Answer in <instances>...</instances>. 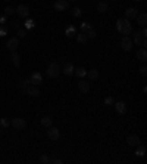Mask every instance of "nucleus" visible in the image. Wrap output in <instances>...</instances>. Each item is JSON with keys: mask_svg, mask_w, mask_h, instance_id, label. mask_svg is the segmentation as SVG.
<instances>
[{"mask_svg": "<svg viewBox=\"0 0 147 164\" xmlns=\"http://www.w3.org/2000/svg\"><path fill=\"white\" fill-rule=\"evenodd\" d=\"M116 30L122 34V36H130L132 33V25H131V22L130 19L127 18H121L116 21Z\"/></svg>", "mask_w": 147, "mask_h": 164, "instance_id": "nucleus-1", "label": "nucleus"}, {"mask_svg": "<svg viewBox=\"0 0 147 164\" xmlns=\"http://www.w3.org/2000/svg\"><path fill=\"white\" fill-rule=\"evenodd\" d=\"M60 73H62V68H60L59 62L53 61V62L49 64V67H47V76L50 77V78H56Z\"/></svg>", "mask_w": 147, "mask_h": 164, "instance_id": "nucleus-2", "label": "nucleus"}, {"mask_svg": "<svg viewBox=\"0 0 147 164\" xmlns=\"http://www.w3.org/2000/svg\"><path fill=\"white\" fill-rule=\"evenodd\" d=\"M10 126L15 130H22L27 126V121H25V118H22V117H15V118H12V121H10Z\"/></svg>", "mask_w": 147, "mask_h": 164, "instance_id": "nucleus-3", "label": "nucleus"}, {"mask_svg": "<svg viewBox=\"0 0 147 164\" xmlns=\"http://www.w3.org/2000/svg\"><path fill=\"white\" fill-rule=\"evenodd\" d=\"M47 137L50 139V140H56L60 137V132H59V129H56V127H49V130H47Z\"/></svg>", "mask_w": 147, "mask_h": 164, "instance_id": "nucleus-4", "label": "nucleus"}, {"mask_svg": "<svg viewBox=\"0 0 147 164\" xmlns=\"http://www.w3.org/2000/svg\"><path fill=\"white\" fill-rule=\"evenodd\" d=\"M6 48H8L9 50L15 52V50L19 48V39H18V37H10V39L8 40V43H6Z\"/></svg>", "mask_w": 147, "mask_h": 164, "instance_id": "nucleus-5", "label": "nucleus"}, {"mask_svg": "<svg viewBox=\"0 0 147 164\" xmlns=\"http://www.w3.org/2000/svg\"><path fill=\"white\" fill-rule=\"evenodd\" d=\"M15 12H16L21 18H28V16H30V9H28V6H25V5H19V6L15 9Z\"/></svg>", "mask_w": 147, "mask_h": 164, "instance_id": "nucleus-6", "label": "nucleus"}, {"mask_svg": "<svg viewBox=\"0 0 147 164\" xmlns=\"http://www.w3.org/2000/svg\"><path fill=\"white\" fill-rule=\"evenodd\" d=\"M121 48L124 49V50H127V52H130L132 49V41H131V39H128V36L122 37V40H121Z\"/></svg>", "mask_w": 147, "mask_h": 164, "instance_id": "nucleus-7", "label": "nucleus"}, {"mask_svg": "<svg viewBox=\"0 0 147 164\" xmlns=\"http://www.w3.org/2000/svg\"><path fill=\"white\" fill-rule=\"evenodd\" d=\"M30 81H31V84H34V86L41 84V83H43V76H41V73H38V71L33 73L31 77H30Z\"/></svg>", "mask_w": 147, "mask_h": 164, "instance_id": "nucleus-8", "label": "nucleus"}, {"mask_svg": "<svg viewBox=\"0 0 147 164\" xmlns=\"http://www.w3.org/2000/svg\"><path fill=\"white\" fill-rule=\"evenodd\" d=\"M53 6H55V9L59 11V12L66 11V9H68V0H56Z\"/></svg>", "mask_w": 147, "mask_h": 164, "instance_id": "nucleus-9", "label": "nucleus"}, {"mask_svg": "<svg viewBox=\"0 0 147 164\" xmlns=\"http://www.w3.org/2000/svg\"><path fill=\"white\" fill-rule=\"evenodd\" d=\"M74 71H75V68H74V64L72 62H66L63 65V68H62V73L66 74V76H72Z\"/></svg>", "mask_w": 147, "mask_h": 164, "instance_id": "nucleus-10", "label": "nucleus"}, {"mask_svg": "<svg viewBox=\"0 0 147 164\" xmlns=\"http://www.w3.org/2000/svg\"><path fill=\"white\" fill-rule=\"evenodd\" d=\"M127 144L131 146H137V145H140V137L137 135H130V136H127Z\"/></svg>", "mask_w": 147, "mask_h": 164, "instance_id": "nucleus-11", "label": "nucleus"}, {"mask_svg": "<svg viewBox=\"0 0 147 164\" xmlns=\"http://www.w3.org/2000/svg\"><path fill=\"white\" fill-rule=\"evenodd\" d=\"M113 107H115V109H116L119 114H125V112H127V105H125V102H122V101L113 102Z\"/></svg>", "mask_w": 147, "mask_h": 164, "instance_id": "nucleus-12", "label": "nucleus"}, {"mask_svg": "<svg viewBox=\"0 0 147 164\" xmlns=\"http://www.w3.org/2000/svg\"><path fill=\"white\" fill-rule=\"evenodd\" d=\"M137 15H138V11L135 9V8H128L127 11H125V18L127 19H134V18H137Z\"/></svg>", "mask_w": 147, "mask_h": 164, "instance_id": "nucleus-13", "label": "nucleus"}, {"mask_svg": "<svg viewBox=\"0 0 147 164\" xmlns=\"http://www.w3.org/2000/svg\"><path fill=\"white\" fill-rule=\"evenodd\" d=\"M27 95H30V96H40V90H38L37 86L30 84L28 89H27Z\"/></svg>", "mask_w": 147, "mask_h": 164, "instance_id": "nucleus-14", "label": "nucleus"}, {"mask_svg": "<svg viewBox=\"0 0 147 164\" xmlns=\"http://www.w3.org/2000/svg\"><path fill=\"white\" fill-rule=\"evenodd\" d=\"M78 89L83 92V93H87L88 90H90V83L87 81V80H80V83H78Z\"/></svg>", "mask_w": 147, "mask_h": 164, "instance_id": "nucleus-15", "label": "nucleus"}, {"mask_svg": "<svg viewBox=\"0 0 147 164\" xmlns=\"http://www.w3.org/2000/svg\"><path fill=\"white\" fill-rule=\"evenodd\" d=\"M137 59L138 61H141V62H146L147 61V50L143 48V49H138V52H137Z\"/></svg>", "mask_w": 147, "mask_h": 164, "instance_id": "nucleus-16", "label": "nucleus"}, {"mask_svg": "<svg viewBox=\"0 0 147 164\" xmlns=\"http://www.w3.org/2000/svg\"><path fill=\"white\" fill-rule=\"evenodd\" d=\"M137 21H138V25L140 27H146V24H147V15L146 13H140V15H137V18H135Z\"/></svg>", "mask_w": 147, "mask_h": 164, "instance_id": "nucleus-17", "label": "nucleus"}, {"mask_svg": "<svg viewBox=\"0 0 147 164\" xmlns=\"http://www.w3.org/2000/svg\"><path fill=\"white\" fill-rule=\"evenodd\" d=\"M30 84H31L30 78H24V80H21V90H22L24 95H27V89H28Z\"/></svg>", "mask_w": 147, "mask_h": 164, "instance_id": "nucleus-18", "label": "nucleus"}, {"mask_svg": "<svg viewBox=\"0 0 147 164\" xmlns=\"http://www.w3.org/2000/svg\"><path fill=\"white\" fill-rule=\"evenodd\" d=\"M10 59H12V62H13V65H15V67H19V65H21V56L18 55V52H16V50H15V52H12Z\"/></svg>", "mask_w": 147, "mask_h": 164, "instance_id": "nucleus-19", "label": "nucleus"}, {"mask_svg": "<svg viewBox=\"0 0 147 164\" xmlns=\"http://www.w3.org/2000/svg\"><path fill=\"white\" fill-rule=\"evenodd\" d=\"M40 123H41V126H43V127H47V129H49V127L52 126V123H53V121H52L50 117H43V118L40 120Z\"/></svg>", "mask_w": 147, "mask_h": 164, "instance_id": "nucleus-20", "label": "nucleus"}, {"mask_svg": "<svg viewBox=\"0 0 147 164\" xmlns=\"http://www.w3.org/2000/svg\"><path fill=\"white\" fill-rule=\"evenodd\" d=\"M65 34L68 37H74V36H77V28L74 27V25H69L66 30H65Z\"/></svg>", "mask_w": 147, "mask_h": 164, "instance_id": "nucleus-21", "label": "nucleus"}, {"mask_svg": "<svg viewBox=\"0 0 147 164\" xmlns=\"http://www.w3.org/2000/svg\"><path fill=\"white\" fill-rule=\"evenodd\" d=\"M75 37H77V41H78V43H81V44H84V43H87V40H88V37H87V34H85V33H83V31H81L80 34H77Z\"/></svg>", "mask_w": 147, "mask_h": 164, "instance_id": "nucleus-22", "label": "nucleus"}, {"mask_svg": "<svg viewBox=\"0 0 147 164\" xmlns=\"http://www.w3.org/2000/svg\"><path fill=\"white\" fill-rule=\"evenodd\" d=\"M74 74H75L78 78H80V77H84V76L87 74V69H85V68H83V67H81V68H77L75 71H74Z\"/></svg>", "mask_w": 147, "mask_h": 164, "instance_id": "nucleus-23", "label": "nucleus"}, {"mask_svg": "<svg viewBox=\"0 0 147 164\" xmlns=\"http://www.w3.org/2000/svg\"><path fill=\"white\" fill-rule=\"evenodd\" d=\"M144 154H146V146H143L141 144H140V145H137L135 155H137V157H144Z\"/></svg>", "mask_w": 147, "mask_h": 164, "instance_id": "nucleus-24", "label": "nucleus"}, {"mask_svg": "<svg viewBox=\"0 0 147 164\" xmlns=\"http://www.w3.org/2000/svg\"><path fill=\"white\" fill-rule=\"evenodd\" d=\"M35 27V22H34V19H30V18H27V21H25V30H31V28H34Z\"/></svg>", "mask_w": 147, "mask_h": 164, "instance_id": "nucleus-25", "label": "nucleus"}, {"mask_svg": "<svg viewBox=\"0 0 147 164\" xmlns=\"http://www.w3.org/2000/svg\"><path fill=\"white\" fill-rule=\"evenodd\" d=\"M97 12H100V13L107 12V5H106V3H103V2H100L99 5H97Z\"/></svg>", "mask_w": 147, "mask_h": 164, "instance_id": "nucleus-26", "label": "nucleus"}, {"mask_svg": "<svg viewBox=\"0 0 147 164\" xmlns=\"http://www.w3.org/2000/svg\"><path fill=\"white\" fill-rule=\"evenodd\" d=\"M0 126H2V129L3 127H9L10 126V120L8 118V117H2V118H0Z\"/></svg>", "mask_w": 147, "mask_h": 164, "instance_id": "nucleus-27", "label": "nucleus"}, {"mask_svg": "<svg viewBox=\"0 0 147 164\" xmlns=\"http://www.w3.org/2000/svg\"><path fill=\"white\" fill-rule=\"evenodd\" d=\"M87 74H88V77L91 80H97V78H99V71H97V69H91V71H88Z\"/></svg>", "mask_w": 147, "mask_h": 164, "instance_id": "nucleus-28", "label": "nucleus"}, {"mask_svg": "<svg viewBox=\"0 0 147 164\" xmlns=\"http://www.w3.org/2000/svg\"><path fill=\"white\" fill-rule=\"evenodd\" d=\"M134 43H135V44H138V46H141V43H143V40H141V34H140L138 31H135V33H134Z\"/></svg>", "mask_w": 147, "mask_h": 164, "instance_id": "nucleus-29", "label": "nucleus"}, {"mask_svg": "<svg viewBox=\"0 0 147 164\" xmlns=\"http://www.w3.org/2000/svg\"><path fill=\"white\" fill-rule=\"evenodd\" d=\"M25 36H27V30H25V28H21V27H19V28L16 30V37H18V39H19V37L22 39V37H25Z\"/></svg>", "mask_w": 147, "mask_h": 164, "instance_id": "nucleus-30", "label": "nucleus"}, {"mask_svg": "<svg viewBox=\"0 0 147 164\" xmlns=\"http://www.w3.org/2000/svg\"><path fill=\"white\" fill-rule=\"evenodd\" d=\"M93 27H91V24H88V22H83L81 24V31L83 33H87L88 30H91Z\"/></svg>", "mask_w": 147, "mask_h": 164, "instance_id": "nucleus-31", "label": "nucleus"}, {"mask_svg": "<svg viewBox=\"0 0 147 164\" xmlns=\"http://www.w3.org/2000/svg\"><path fill=\"white\" fill-rule=\"evenodd\" d=\"M72 15L78 18V16H81V15H83V11H81L80 8H74V9H72Z\"/></svg>", "mask_w": 147, "mask_h": 164, "instance_id": "nucleus-32", "label": "nucleus"}, {"mask_svg": "<svg viewBox=\"0 0 147 164\" xmlns=\"http://www.w3.org/2000/svg\"><path fill=\"white\" fill-rule=\"evenodd\" d=\"M13 13H15V9H13V8H10V6L5 8V15H6V16H10V15H13Z\"/></svg>", "mask_w": 147, "mask_h": 164, "instance_id": "nucleus-33", "label": "nucleus"}, {"mask_svg": "<svg viewBox=\"0 0 147 164\" xmlns=\"http://www.w3.org/2000/svg\"><path fill=\"white\" fill-rule=\"evenodd\" d=\"M85 34H87V37H88V39H91V40H93V39H96V36H97V34H96V31H94L93 28H91V30H88Z\"/></svg>", "mask_w": 147, "mask_h": 164, "instance_id": "nucleus-34", "label": "nucleus"}, {"mask_svg": "<svg viewBox=\"0 0 147 164\" xmlns=\"http://www.w3.org/2000/svg\"><path fill=\"white\" fill-rule=\"evenodd\" d=\"M49 163H50V164H62L63 161H62L60 158H58V157H55V158H50V160H49Z\"/></svg>", "mask_w": 147, "mask_h": 164, "instance_id": "nucleus-35", "label": "nucleus"}, {"mask_svg": "<svg viewBox=\"0 0 147 164\" xmlns=\"http://www.w3.org/2000/svg\"><path fill=\"white\" fill-rule=\"evenodd\" d=\"M113 102H115V101H113L112 96H106V98H105V104H106V105H113Z\"/></svg>", "mask_w": 147, "mask_h": 164, "instance_id": "nucleus-36", "label": "nucleus"}, {"mask_svg": "<svg viewBox=\"0 0 147 164\" xmlns=\"http://www.w3.org/2000/svg\"><path fill=\"white\" fill-rule=\"evenodd\" d=\"M140 74H141V76H146V74H147V67H146V65H141V67H140Z\"/></svg>", "mask_w": 147, "mask_h": 164, "instance_id": "nucleus-37", "label": "nucleus"}, {"mask_svg": "<svg viewBox=\"0 0 147 164\" xmlns=\"http://www.w3.org/2000/svg\"><path fill=\"white\" fill-rule=\"evenodd\" d=\"M40 161H41L43 164H47V163H49V157L44 154V155H41V157H40Z\"/></svg>", "mask_w": 147, "mask_h": 164, "instance_id": "nucleus-38", "label": "nucleus"}, {"mask_svg": "<svg viewBox=\"0 0 147 164\" xmlns=\"http://www.w3.org/2000/svg\"><path fill=\"white\" fill-rule=\"evenodd\" d=\"M5 34H6V27L2 25V28H0V37H3Z\"/></svg>", "mask_w": 147, "mask_h": 164, "instance_id": "nucleus-39", "label": "nucleus"}, {"mask_svg": "<svg viewBox=\"0 0 147 164\" xmlns=\"http://www.w3.org/2000/svg\"><path fill=\"white\" fill-rule=\"evenodd\" d=\"M12 27H13L15 30H18V28L21 27V24H19V22H18V21H13V22H12Z\"/></svg>", "mask_w": 147, "mask_h": 164, "instance_id": "nucleus-40", "label": "nucleus"}, {"mask_svg": "<svg viewBox=\"0 0 147 164\" xmlns=\"http://www.w3.org/2000/svg\"><path fill=\"white\" fill-rule=\"evenodd\" d=\"M140 34H141V37H146V36H147V30H146V27H143V31H141Z\"/></svg>", "mask_w": 147, "mask_h": 164, "instance_id": "nucleus-41", "label": "nucleus"}, {"mask_svg": "<svg viewBox=\"0 0 147 164\" xmlns=\"http://www.w3.org/2000/svg\"><path fill=\"white\" fill-rule=\"evenodd\" d=\"M5 22H6V18L2 16V18H0V24H5Z\"/></svg>", "mask_w": 147, "mask_h": 164, "instance_id": "nucleus-42", "label": "nucleus"}, {"mask_svg": "<svg viewBox=\"0 0 147 164\" xmlns=\"http://www.w3.org/2000/svg\"><path fill=\"white\" fill-rule=\"evenodd\" d=\"M0 133H2V126H0Z\"/></svg>", "mask_w": 147, "mask_h": 164, "instance_id": "nucleus-43", "label": "nucleus"}, {"mask_svg": "<svg viewBox=\"0 0 147 164\" xmlns=\"http://www.w3.org/2000/svg\"><path fill=\"white\" fill-rule=\"evenodd\" d=\"M71 2H77V0H71Z\"/></svg>", "mask_w": 147, "mask_h": 164, "instance_id": "nucleus-44", "label": "nucleus"}, {"mask_svg": "<svg viewBox=\"0 0 147 164\" xmlns=\"http://www.w3.org/2000/svg\"><path fill=\"white\" fill-rule=\"evenodd\" d=\"M137 2H140V0H137Z\"/></svg>", "mask_w": 147, "mask_h": 164, "instance_id": "nucleus-45", "label": "nucleus"}]
</instances>
